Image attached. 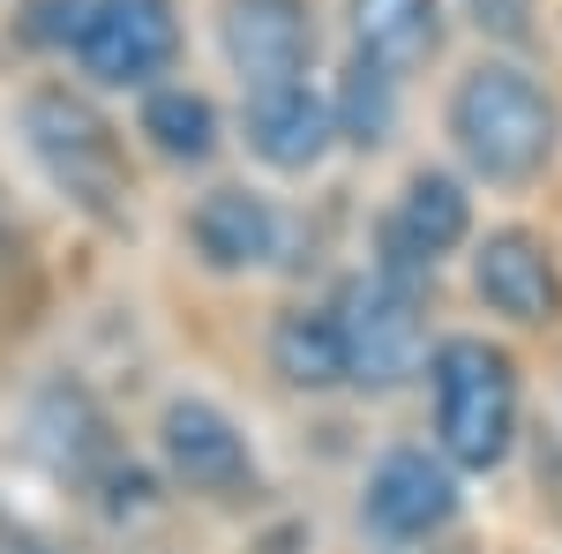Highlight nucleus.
<instances>
[{
	"mask_svg": "<svg viewBox=\"0 0 562 554\" xmlns=\"http://www.w3.org/2000/svg\"><path fill=\"white\" fill-rule=\"evenodd\" d=\"M420 299H428V293L390 285L383 270L346 278V293H338V323H346V344H352V389L390 397V389H405L420 368H428V323H420Z\"/></svg>",
	"mask_w": 562,
	"mask_h": 554,
	"instance_id": "20e7f679",
	"label": "nucleus"
},
{
	"mask_svg": "<svg viewBox=\"0 0 562 554\" xmlns=\"http://www.w3.org/2000/svg\"><path fill=\"white\" fill-rule=\"evenodd\" d=\"M217 53L248 90L293 83L315 60V8L307 0H225L217 8Z\"/></svg>",
	"mask_w": 562,
	"mask_h": 554,
	"instance_id": "6e6552de",
	"label": "nucleus"
},
{
	"mask_svg": "<svg viewBox=\"0 0 562 554\" xmlns=\"http://www.w3.org/2000/svg\"><path fill=\"white\" fill-rule=\"evenodd\" d=\"M135 135L166 158V166H211L225 128H217V105L188 83H158L143 90V113H135Z\"/></svg>",
	"mask_w": 562,
	"mask_h": 554,
	"instance_id": "4468645a",
	"label": "nucleus"
},
{
	"mask_svg": "<svg viewBox=\"0 0 562 554\" xmlns=\"http://www.w3.org/2000/svg\"><path fill=\"white\" fill-rule=\"evenodd\" d=\"M270 375L301 397H330L352 383V344L338 307H285L270 323Z\"/></svg>",
	"mask_w": 562,
	"mask_h": 554,
	"instance_id": "f8f14e48",
	"label": "nucleus"
},
{
	"mask_svg": "<svg viewBox=\"0 0 562 554\" xmlns=\"http://www.w3.org/2000/svg\"><path fill=\"white\" fill-rule=\"evenodd\" d=\"M83 31V0H23L15 8V45L31 53H68Z\"/></svg>",
	"mask_w": 562,
	"mask_h": 554,
	"instance_id": "dca6fc26",
	"label": "nucleus"
},
{
	"mask_svg": "<svg viewBox=\"0 0 562 554\" xmlns=\"http://www.w3.org/2000/svg\"><path fill=\"white\" fill-rule=\"evenodd\" d=\"M360 510L383 540H435L458 517V465L442 450H390L383 465L368 472Z\"/></svg>",
	"mask_w": 562,
	"mask_h": 554,
	"instance_id": "9b49d317",
	"label": "nucleus"
},
{
	"mask_svg": "<svg viewBox=\"0 0 562 554\" xmlns=\"http://www.w3.org/2000/svg\"><path fill=\"white\" fill-rule=\"evenodd\" d=\"M473 8V23L487 31V38H510L518 45L525 31H532V0H465Z\"/></svg>",
	"mask_w": 562,
	"mask_h": 554,
	"instance_id": "f3484780",
	"label": "nucleus"
},
{
	"mask_svg": "<svg viewBox=\"0 0 562 554\" xmlns=\"http://www.w3.org/2000/svg\"><path fill=\"white\" fill-rule=\"evenodd\" d=\"M240 135L270 172H315L338 150V121H330V90H315L307 76L293 83H262L240 105Z\"/></svg>",
	"mask_w": 562,
	"mask_h": 554,
	"instance_id": "9d476101",
	"label": "nucleus"
},
{
	"mask_svg": "<svg viewBox=\"0 0 562 554\" xmlns=\"http://www.w3.org/2000/svg\"><path fill=\"white\" fill-rule=\"evenodd\" d=\"M68 60L90 90H158V76L180 60L173 0H83Z\"/></svg>",
	"mask_w": 562,
	"mask_h": 554,
	"instance_id": "39448f33",
	"label": "nucleus"
},
{
	"mask_svg": "<svg viewBox=\"0 0 562 554\" xmlns=\"http://www.w3.org/2000/svg\"><path fill=\"white\" fill-rule=\"evenodd\" d=\"M346 23H352V53L405 83L442 45V0H346Z\"/></svg>",
	"mask_w": 562,
	"mask_h": 554,
	"instance_id": "ddd939ff",
	"label": "nucleus"
},
{
	"mask_svg": "<svg viewBox=\"0 0 562 554\" xmlns=\"http://www.w3.org/2000/svg\"><path fill=\"white\" fill-rule=\"evenodd\" d=\"M23 554H38V547H23Z\"/></svg>",
	"mask_w": 562,
	"mask_h": 554,
	"instance_id": "a211bd4d",
	"label": "nucleus"
},
{
	"mask_svg": "<svg viewBox=\"0 0 562 554\" xmlns=\"http://www.w3.org/2000/svg\"><path fill=\"white\" fill-rule=\"evenodd\" d=\"M330 121H338L346 150H383L390 135H397V76L352 53L346 68H338V83H330Z\"/></svg>",
	"mask_w": 562,
	"mask_h": 554,
	"instance_id": "2eb2a0df",
	"label": "nucleus"
},
{
	"mask_svg": "<svg viewBox=\"0 0 562 554\" xmlns=\"http://www.w3.org/2000/svg\"><path fill=\"white\" fill-rule=\"evenodd\" d=\"M158 465H166L173 487L203 495V502H248L262 487V465L248 450V434H240V420L211 397H173L158 412Z\"/></svg>",
	"mask_w": 562,
	"mask_h": 554,
	"instance_id": "423d86ee",
	"label": "nucleus"
},
{
	"mask_svg": "<svg viewBox=\"0 0 562 554\" xmlns=\"http://www.w3.org/2000/svg\"><path fill=\"white\" fill-rule=\"evenodd\" d=\"M442 128L458 143V158L487 188H525L555 166L562 150V113L540 76H525L518 60H480L458 76Z\"/></svg>",
	"mask_w": 562,
	"mask_h": 554,
	"instance_id": "f257e3e1",
	"label": "nucleus"
},
{
	"mask_svg": "<svg viewBox=\"0 0 562 554\" xmlns=\"http://www.w3.org/2000/svg\"><path fill=\"white\" fill-rule=\"evenodd\" d=\"M435 450L458 472H503L518 450V360L487 338H442L428 352Z\"/></svg>",
	"mask_w": 562,
	"mask_h": 554,
	"instance_id": "f03ea898",
	"label": "nucleus"
},
{
	"mask_svg": "<svg viewBox=\"0 0 562 554\" xmlns=\"http://www.w3.org/2000/svg\"><path fill=\"white\" fill-rule=\"evenodd\" d=\"M188 248L203 270L217 278H248V270H270L278 248H285V217L278 203L248 188V180H217L211 195H195V211H188Z\"/></svg>",
	"mask_w": 562,
	"mask_h": 554,
	"instance_id": "1a4fd4ad",
	"label": "nucleus"
},
{
	"mask_svg": "<svg viewBox=\"0 0 562 554\" xmlns=\"http://www.w3.org/2000/svg\"><path fill=\"white\" fill-rule=\"evenodd\" d=\"M23 150L38 158V172L60 188V203H76L83 217H128L135 172L121 150V128L68 83H38L23 98Z\"/></svg>",
	"mask_w": 562,
	"mask_h": 554,
	"instance_id": "7ed1b4c3",
	"label": "nucleus"
},
{
	"mask_svg": "<svg viewBox=\"0 0 562 554\" xmlns=\"http://www.w3.org/2000/svg\"><path fill=\"white\" fill-rule=\"evenodd\" d=\"M473 293L487 315L518 323V330H555L562 323V270L555 248L532 225H495L473 240Z\"/></svg>",
	"mask_w": 562,
	"mask_h": 554,
	"instance_id": "0eeeda50",
	"label": "nucleus"
}]
</instances>
